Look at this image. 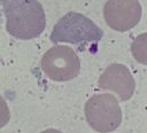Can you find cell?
Returning a JSON list of instances; mask_svg holds the SVG:
<instances>
[{
    "mask_svg": "<svg viewBox=\"0 0 147 133\" xmlns=\"http://www.w3.org/2000/svg\"><path fill=\"white\" fill-rule=\"evenodd\" d=\"M84 111L90 127L99 133L113 132L122 123V110L118 100L109 93L91 96L85 103Z\"/></svg>",
    "mask_w": 147,
    "mask_h": 133,
    "instance_id": "cell-1",
    "label": "cell"
},
{
    "mask_svg": "<svg viewBox=\"0 0 147 133\" xmlns=\"http://www.w3.org/2000/svg\"><path fill=\"white\" fill-rule=\"evenodd\" d=\"M103 36L102 30L88 17L76 11H69L55 24L51 39L53 42L99 41Z\"/></svg>",
    "mask_w": 147,
    "mask_h": 133,
    "instance_id": "cell-2",
    "label": "cell"
},
{
    "mask_svg": "<svg viewBox=\"0 0 147 133\" xmlns=\"http://www.w3.org/2000/svg\"><path fill=\"white\" fill-rule=\"evenodd\" d=\"M45 73L53 80L67 81L78 76L80 61L76 52L68 46L52 47L41 61Z\"/></svg>",
    "mask_w": 147,
    "mask_h": 133,
    "instance_id": "cell-3",
    "label": "cell"
},
{
    "mask_svg": "<svg viewBox=\"0 0 147 133\" xmlns=\"http://www.w3.org/2000/svg\"><path fill=\"white\" fill-rule=\"evenodd\" d=\"M142 9L138 0H107L103 7L106 24L118 32L134 28L141 18Z\"/></svg>",
    "mask_w": 147,
    "mask_h": 133,
    "instance_id": "cell-4",
    "label": "cell"
},
{
    "mask_svg": "<svg viewBox=\"0 0 147 133\" xmlns=\"http://www.w3.org/2000/svg\"><path fill=\"white\" fill-rule=\"evenodd\" d=\"M102 89H108L117 94L119 100L127 101L134 93V78L130 70L121 63H113L106 68L98 80Z\"/></svg>",
    "mask_w": 147,
    "mask_h": 133,
    "instance_id": "cell-5",
    "label": "cell"
},
{
    "mask_svg": "<svg viewBox=\"0 0 147 133\" xmlns=\"http://www.w3.org/2000/svg\"><path fill=\"white\" fill-rule=\"evenodd\" d=\"M131 53L138 63L147 65V32L140 33L133 39Z\"/></svg>",
    "mask_w": 147,
    "mask_h": 133,
    "instance_id": "cell-6",
    "label": "cell"
},
{
    "mask_svg": "<svg viewBox=\"0 0 147 133\" xmlns=\"http://www.w3.org/2000/svg\"><path fill=\"white\" fill-rule=\"evenodd\" d=\"M41 133H62V132H60V131H57V130H54V128H49V130L42 131Z\"/></svg>",
    "mask_w": 147,
    "mask_h": 133,
    "instance_id": "cell-7",
    "label": "cell"
}]
</instances>
